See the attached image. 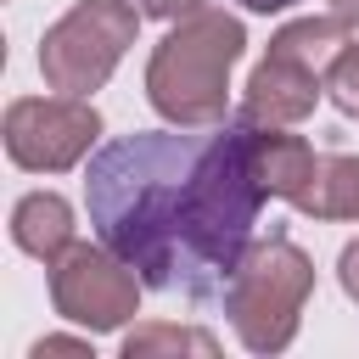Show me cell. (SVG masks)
I'll return each mask as SVG.
<instances>
[{
	"mask_svg": "<svg viewBox=\"0 0 359 359\" xmlns=\"http://www.w3.org/2000/svg\"><path fill=\"white\" fill-rule=\"evenodd\" d=\"M247 11H286V6H297V0H241Z\"/></svg>",
	"mask_w": 359,
	"mask_h": 359,
	"instance_id": "obj_6",
	"label": "cell"
},
{
	"mask_svg": "<svg viewBox=\"0 0 359 359\" xmlns=\"http://www.w3.org/2000/svg\"><path fill=\"white\" fill-rule=\"evenodd\" d=\"M95 135V112L62 107V101H17L6 146L22 168H62L79 157V146Z\"/></svg>",
	"mask_w": 359,
	"mask_h": 359,
	"instance_id": "obj_3",
	"label": "cell"
},
{
	"mask_svg": "<svg viewBox=\"0 0 359 359\" xmlns=\"http://www.w3.org/2000/svg\"><path fill=\"white\" fill-rule=\"evenodd\" d=\"M146 11H163V17H174V11H191L196 0H140Z\"/></svg>",
	"mask_w": 359,
	"mask_h": 359,
	"instance_id": "obj_5",
	"label": "cell"
},
{
	"mask_svg": "<svg viewBox=\"0 0 359 359\" xmlns=\"http://www.w3.org/2000/svg\"><path fill=\"white\" fill-rule=\"evenodd\" d=\"M241 50V28L224 17H196L191 34H168L151 62V101L168 118H219L224 112V67Z\"/></svg>",
	"mask_w": 359,
	"mask_h": 359,
	"instance_id": "obj_2",
	"label": "cell"
},
{
	"mask_svg": "<svg viewBox=\"0 0 359 359\" xmlns=\"http://www.w3.org/2000/svg\"><path fill=\"white\" fill-rule=\"evenodd\" d=\"M17 241L28 252H45V247H62L67 241V208L56 196H28L17 208Z\"/></svg>",
	"mask_w": 359,
	"mask_h": 359,
	"instance_id": "obj_4",
	"label": "cell"
},
{
	"mask_svg": "<svg viewBox=\"0 0 359 359\" xmlns=\"http://www.w3.org/2000/svg\"><path fill=\"white\" fill-rule=\"evenodd\" d=\"M264 191V135L247 123L123 135L84 168V208L101 247L140 286L202 309L230 297Z\"/></svg>",
	"mask_w": 359,
	"mask_h": 359,
	"instance_id": "obj_1",
	"label": "cell"
}]
</instances>
